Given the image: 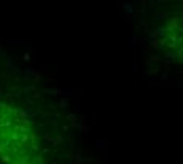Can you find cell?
Here are the masks:
<instances>
[{
  "label": "cell",
  "instance_id": "6da1fadb",
  "mask_svg": "<svg viewBox=\"0 0 183 164\" xmlns=\"http://www.w3.org/2000/svg\"><path fill=\"white\" fill-rule=\"evenodd\" d=\"M44 131L21 107L0 101V162L47 164Z\"/></svg>",
  "mask_w": 183,
  "mask_h": 164
}]
</instances>
